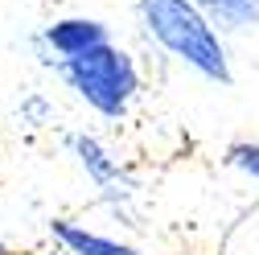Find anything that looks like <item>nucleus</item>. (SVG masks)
<instances>
[{"instance_id":"nucleus-1","label":"nucleus","mask_w":259,"mask_h":255,"mask_svg":"<svg viewBox=\"0 0 259 255\" xmlns=\"http://www.w3.org/2000/svg\"><path fill=\"white\" fill-rule=\"evenodd\" d=\"M140 33L169 54L177 66L193 70L214 87H235V62L226 33L193 5V0H136Z\"/></svg>"},{"instance_id":"nucleus-2","label":"nucleus","mask_w":259,"mask_h":255,"mask_svg":"<svg viewBox=\"0 0 259 255\" xmlns=\"http://www.w3.org/2000/svg\"><path fill=\"white\" fill-rule=\"evenodd\" d=\"M54 74L87 111H95L99 119H111V123H119L132 111V103L144 91V74L136 66V58L119 41H103V46L87 50L82 58L58 62Z\"/></svg>"},{"instance_id":"nucleus-3","label":"nucleus","mask_w":259,"mask_h":255,"mask_svg":"<svg viewBox=\"0 0 259 255\" xmlns=\"http://www.w3.org/2000/svg\"><path fill=\"white\" fill-rule=\"evenodd\" d=\"M103 41H115L111 37V25L103 17H87V13H70V17H58L50 21L41 33H33V50L41 58V66H58L66 58H82L87 50L103 46Z\"/></svg>"},{"instance_id":"nucleus-4","label":"nucleus","mask_w":259,"mask_h":255,"mask_svg":"<svg viewBox=\"0 0 259 255\" xmlns=\"http://www.w3.org/2000/svg\"><path fill=\"white\" fill-rule=\"evenodd\" d=\"M66 148H70V156H74V165L87 173V181L95 185V189H103V198H132V177H127V169H123V161L95 136V132H70L66 136Z\"/></svg>"},{"instance_id":"nucleus-5","label":"nucleus","mask_w":259,"mask_h":255,"mask_svg":"<svg viewBox=\"0 0 259 255\" xmlns=\"http://www.w3.org/2000/svg\"><path fill=\"white\" fill-rule=\"evenodd\" d=\"M50 239L58 247L74 251V255H144L140 247L123 243L115 235H103V231H91L87 222H74V218H54L50 222Z\"/></svg>"},{"instance_id":"nucleus-6","label":"nucleus","mask_w":259,"mask_h":255,"mask_svg":"<svg viewBox=\"0 0 259 255\" xmlns=\"http://www.w3.org/2000/svg\"><path fill=\"white\" fill-rule=\"evenodd\" d=\"M222 33H247L259 29V0H193Z\"/></svg>"},{"instance_id":"nucleus-7","label":"nucleus","mask_w":259,"mask_h":255,"mask_svg":"<svg viewBox=\"0 0 259 255\" xmlns=\"http://www.w3.org/2000/svg\"><path fill=\"white\" fill-rule=\"evenodd\" d=\"M222 161L231 165L239 177H247V181L259 185V140H231L226 152H222Z\"/></svg>"},{"instance_id":"nucleus-8","label":"nucleus","mask_w":259,"mask_h":255,"mask_svg":"<svg viewBox=\"0 0 259 255\" xmlns=\"http://www.w3.org/2000/svg\"><path fill=\"white\" fill-rule=\"evenodd\" d=\"M17 115L29 128H46V123H54V103L46 99L41 91H29L25 99H21V107H17Z\"/></svg>"},{"instance_id":"nucleus-9","label":"nucleus","mask_w":259,"mask_h":255,"mask_svg":"<svg viewBox=\"0 0 259 255\" xmlns=\"http://www.w3.org/2000/svg\"><path fill=\"white\" fill-rule=\"evenodd\" d=\"M54 255H74V251H66V247H58V251H54Z\"/></svg>"}]
</instances>
